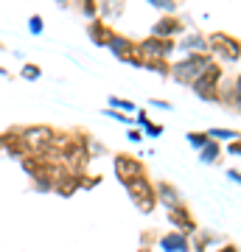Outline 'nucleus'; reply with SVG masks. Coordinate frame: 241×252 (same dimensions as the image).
Instances as JSON below:
<instances>
[{"instance_id": "nucleus-36", "label": "nucleus", "mask_w": 241, "mask_h": 252, "mask_svg": "<svg viewBox=\"0 0 241 252\" xmlns=\"http://www.w3.org/2000/svg\"><path fill=\"white\" fill-rule=\"evenodd\" d=\"M126 140H129V143H143V132L138 126H129V129H126Z\"/></svg>"}, {"instance_id": "nucleus-10", "label": "nucleus", "mask_w": 241, "mask_h": 252, "mask_svg": "<svg viewBox=\"0 0 241 252\" xmlns=\"http://www.w3.org/2000/svg\"><path fill=\"white\" fill-rule=\"evenodd\" d=\"M0 154H6L11 160H23L31 154V149L26 146V137H23V126H11L6 132H0Z\"/></svg>"}, {"instance_id": "nucleus-6", "label": "nucleus", "mask_w": 241, "mask_h": 252, "mask_svg": "<svg viewBox=\"0 0 241 252\" xmlns=\"http://www.w3.org/2000/svg\"><path fill=\"white\" fill-rule=\"evenodd\" d=\"M112 174H115V180L121 185H132V182L143 180V177H149L146 174V162L140 157H135V154H126V152H118L112 154Z\"/></svg>"}, {"instance_id": "nucleus-19", "label": "nucleus", "mask_w": 241, "mask_h": 252, "mask_svg": "<svg viewBox=\"0 0 241 252\" xmlns=\"http://www.w3.org/2000/svg\"><path fill=\"white\" fill-rule=\"evenodd\" d=\"M126 11V0H99V17L101 20H118L124 17Z\"/></svg>"}, {"instance_id": "nucleus-15", "label": "nucleus", "mask_w": 241, "mask_h": 252, "mask_svg": "<svg viewBox=\"0 0 241 252\" xmlns=\"http://www.w3.org/2000/svg\"><path fill=\"white\" fill-rule=\"evenodd\" d=\"M177 54H182V56L207 54V34H202V31H185L177 39Z\"/></svg>"}, {"instance_id": "nucleus-23", "label": "nucleus", "mask_w": 241, "mask_h": 252, "mask_svg": "<svg viewBox=\"0 0 241 252\" xmlns=\"http://www.w3.org/2000/svg\"><path fill=\"white\" fill-rule=\"evenodd\" d=\"M171 62H174V59H146V62H143V70L154 73V76H160V79H171Z\"/></svg>"}, {"instance_id": "nucleus-21", "label": "nucleus", "mask_w": 241, "mask_h": 252, "mask_svg": "<svg viewBox=\"0 0 241 252\" xmlns=\"http://www.w3.org/2000/svg\"><path fill=\"white\" fill-rule=\"evenodd\" d=\"M70 11L81 14L90 23V20L99 17V0H70Z\"/></svg>"}, {"instance_id": "nucleus-41", "label": "nucleus", "mask_w": 241, "mask_h": 252, "mask_svg": "<svg viewBox=\"0 0 241 252\" xmlns=\"http://www.w3.org/2000/svg\"><path fill=\"white\" fill-rule=\"evenodd\" d=\"M0 76H3V79H11V73H9V67H3V64H0Z\"/></svg>"}, {"instance_id": "nucleus-11", "label": "nucleus", "mask_w": 241, "mask_h": 252, "mask_svg": "<svg viewBox=\"0 0 241 252\" xmlns=\"http://www.w3.org/2000/svg\"><path fill=\"white\" fill-rule=\"evenodd\" d=\"M166 221L171 224V230H179V233L185 235H197L199 233V221L197 216L191 213V207L182 202V205L171 207V210H166Z\"/></svg>"}, {"instance_id": "nucleus-26", "label": "nucleus", "mask_w": 241, "mask_h": 252, "mask_svg": "<svg viewBox=\"0 0 241 252\" xmlns=\"http://www.w3.org/2000/svg\"><path fill=\"white\" fill-rule=\"evenodd\" d=\"M227 112H239L241 115V73L233 76V95H230V107Z\"/></svg>"}, {"instance_id": "nucleus-22", "label": "nucleus", "mask_w": 241, "mask_h": 252, "mask_svg": "<svg viewBox=\"0 0 241 252\" xmlns=\"http://www.w3.org/2000/svg\"><path fill=\"white\" fill-rule=\"evenodd\" d=\"M207 137L210 140H216V143L227 146L230 140H236V137H241V132H236V129H230V126H210V129H205Z\"/></svg>"}, {"instance_id": "nucleus-18", "label": "nucleus", "mask_w": 241, "mask_h": 252, "mask_svg": "<svg viewBox=\"0 0 241 252\" xmlns=\"http://www.w3.org/2000/svg\"><path fill=\"white\" fill-rule=\"evenodd\" d=\"M219 235L210 233V230H202L199 227V233L197 235H191V252H210L213 247H219Z\"/></svg>"}, {"instance_id": "nucleus-25", "label": "nucleus", "mask_w": 241, "mask_h": 252, "mask_svg": "<svg viewBox=\"0 0 241 252\" xmlns=\"http://www.w3.org/2000/svg\"><path fill=\"white\" fill-rule=\"evenodd\" d=\"M160 14H179V0H146Z\"/></svg>"}, {"instance_id": "nucleus-29", "label": "nucleus", "mask_w": 241, "mask_h": 252, "mask_svg": "<svg viewBox=\"0 0 241 252\" xmlns=\"http://www.w3.org/2000/svg\"><path fill=\"white\" fill-rule=\"evenodd\" d=\"M185 140L191 149H197V152H202L207 143H210V137H207V132H185Z\"/></svg>"}, {"instance_id": "nucleus-12", "label": "nucleus", "mask_w": 241, "mask_h": 252, "mask_svg": "<svg viewBox=\"0 0 241 252\" xmlns=\"http://www.w3.org/2000/svg\"><path fill=\"white\" fill-rule=\"evenodd\" d=\"M188 17L182 14H160V17L154 20L152 26V34L154 36H163V39H179V36L188 31Z\"/></svg>"}, {"instance_id": "nucleus-24", "label": "nucleus", "mask_w": 241, "mask_h": 252, "mask_svg": "<svg viewBox=\"0 0 241 252\" xmlns=\"http://www.w3.org/2000/svg\"><path fill=\"white\" fill-rule=\"evenodd\" d=\"M107 107L121 109V112H126V115H135V112H138V104H135V101H129V98H121V95H109Z\"/></svg>"}, {"instance_id": "nucleus-38", "label": "nucleus", "mask_w": 241, "mask_h": 252, "mask_svg": "<svg viewBox=\"0 0 241 252\" xmlns=\"http://www.w3.org/2000/svg\"><path fill=\"white\" fill-rule=\"evenodd\" d=\"M210 252H241V250H239V247H236L233 241H222L219 247H213Z\"/></svg>"}, {"instance_id": "nucleus-42", "label": "nucleus", "mask_w": 241, "mask_h": 252, "mask_svg": "<svg viewBox=\"0 0 241 252\" xmlns=\"http://www.w3.org/2000/svg\"><path fill=\"white\" fill-rule=\"evenodd\" d=\"M138 252H154L152 247H138Z\"/></svg>"}, {"instance_id": "nucleus-34", "label": "nucleus", "mask_w": 241, "mask_h": 252, "mask_svg": "<svg viewBox=\"0 0 241 252\" xmlns=\"http://www.w3.org/2000/svg\"><path fill=\"white\" fill-rule=\"evenodd\" d=\"M101 182H104V177L101 174H84V182H81V190H93V188H101Z\"/></svg>"}, {"instance_id": "nucleus-5", "label": "nucleus", "mask_w": 241, "mask_h": 252, "mask_svg": "<svg viewBox=\"0 0 241 252\" xmlns=\"http://www.w3.org/2000/svg\"><path fill=\"white\" fill-rule=\"evenodd\" d=\"M222 79H224L222 62H213L194 84H191V93H194L199 101H205V104H219V84H222Z\"/></svg>"}, {"instance_id": "nucleus-2", "label": "nucleus", "mask_w": 241, "mask_h": 252, "mask_svg": "<svg viewBox=\"0 0 241 252\" xmlns=\"http://www.w3.org/2000/svg\"><path fill=\"white\" fill-rule=\"evenodd\" d=\"M216 59L210 54H188V56H179L171 62V79L177 81L179 87H191L194 81L202 76V73L213 64Z\"/></svg>"}, {"instance_id": "nucleus-1", "label": "nucleus", "mask_w": 241, "mask_h": 252, "mask_svg": "<svg viewBox=\"0 0 241 252\" xmlns=\"http://www.w3.org/2000/svg\"><path fill=\"white\" fill-rule=\"evenodd\" d=\"M87 132L84 129H59L56 135V160L68 165L70 171H87L90 168V154H87Z\"/></svg>"}, {"instance_id": "nucleus-17", "label": "nucleus", "mask_w": 241, "mask_h": 252, "mask_svg": "<svg viewBox=\"0 0 241 252\" xmlns=\"http://www.w3.org/2000/svg\"><path fill=\"white\" fill-rule=\"evenodd\" d=\"M157 247L163 252H191V235L179 233V230H169V233H160Z\"/></svg>"}, {"instance_id": "nucleus-30", "label": "nucleus", "mask_w": 241, "mask_h": 252, "mask_svg": "<svg viewBox=\"0 0 241 252\" xmlns=\"http://www.w3.org/2000/svg\"><path fill=\"white\" fill-rule=\"evenodd\" d=\"M138 129H140L143 137H149V140H157V137L166 132V129H163V124H157V121H152V118H149V121H146L143 126H138Z\"/></svg>"}, {"instance_id": "nucleus-32", "label": "nucleus", "mask_w": 241, "mask_h": 252, "mask_svg": "<svg viewBox=\"0 0 241 252\" xmlns=\"http://www.w3.org/2000/svg\"><path fill=\"white\" fill-rule=\"evenodd\" d=\"M28 34L31 36H42L45 34V17L42 14H31V17H28Z\"/></svg>"}, {"instance_id": "nucleus-9", "label": "nucleus", "mask_w": 241, "mask_h": 252, "mask_svg": "<svg viewBox=\"0 0 241 252\" xmlns=\"http://www.w3.org/2000/svg\"><path fill=\"white\" fill-rule=\"evenodd\" d=\"M138 48H140L143 59H171L177 54V39H163V36H143L138 39Z\"/></svg>"}, {"instance_id": "nucleus-14", "label": "nucleus", "mask_w": 241, "mask_h": 252, "mask_svg": "<svg viewBox=\"0 0 241 252\" xmlns=\"http://www.w3.org/2000/svg\"><path fill=\"white\" fill-rule=\"evenodd\" d=\"M84 174H87V171H70V168H65L62 177H59L56 185H54V193H56V196H62V199H70L73 193H79V190H81Z\"/></svg>"}, {"instance_id": "nucleus-39", "label": "nucleus", "mask_w": 241, "mask_h": 252, "mask_svg": "<svg viewBox=\"0 0 241 252\" xmlns=\"http://www.w3.org/2000/svg\"><path fill=\"white\" fill-rule=\"evenodd\" d=\"M224 177H227L230 182H236V185H241V168H227Z\"/></svg>"}, {"instance_id": "nucleus-27", "label": "nucleus", "mask_w": 241, "mask_h": 252, "mask_svg": "<svg viewBox=\"0 0 241 252\" xmlns=\"http://www.w3.org/2000/svg\"><path fill=\"white\" fill-rule=\"evenodd\" d=\"M20 79L23 81H39L42 79V67L36 62H23V67H20Z\"/></svg>"}, {"instance_id": "nucleus-40", "label": "nucleus", "mask_w": 241, "mask_h": 252, "mask_svg": "<svg viewBox=\"0 0 241 252\" xmlns=\"http://www.w3.org/2000/svg\"><path fill=\"white\" fill-rule=\"evenodd\" d=\"M56 6H59V9H65V11H70V0H54Z\"/></svg>"}, {"instance_id": "nucleus-35", "label": "nucleus", "mask_w": 241, "mask_h": 252, "mask_svg": "<svg viewBox=\"0 0 241 252\" xmlns=\"http://www.w3.org/2000/svg\"><path fill=\"white\" fill-rule=\"evenodd\" d=\"M224 154H230V157H239L241 160V137H236V140H230V143L224 146Z\"/></svg>"}, {"instance_id": "nucleus-7", "label": "nucleus", "mask_w": 241, "mask_h": 252, "mask_svg": "<svg viewBox=\"0 0 241 252\" xmlns=\"http://www.w3.org/2000/svg\"><path fill=\"white\" fill-rule=\"evenodd\" d=\"M124 190L129 193L132 205L140 210L143 216H152L154 210L160 207V202H157V190H154V182L149 180V177H143V180L132 182V185H126Z\"/></svg>"}, {"instance_id": "nucleus-33", "label": "nucleus", "mask_w": 241, "mask_h": 252, "mask_svg": "<svg viewBox=\"0 0 241 252\" xmlns=\"http://www.w3.org/2000/svg\"><path fill=\"white\" fill-rule=\"evenodd\" d=\"M160 241V230H154V227H149V230H143L140 233V247H152L154 250V244Z\"/></svg>"}, {"instance_id": "nucleus-4", "label": "nucleus", "mask_w": 241, "mask_h": 252, "mask_svg": "<svg viewBox=\"0 0 241 252\" xmlns=\"http://www.w3.org/2000/svg\"><path fill=\"white\" fill-rule=\"evenodd\" d=\"M56 135L59 129L48 124H31V126H23V137H26V146L31 149V154H42L48 160H56Z\"/></svg>"}, {"instance_id": "nucleus-13", "label": "nucleus", "mask_w": 241, "mask_h": 252, "mask_svg": "<svg viewBox=\"0 0 241 252\" xmlns=\"http://www.w3.org/2000/svg\"><path fill=\"white\" fill-rule=\"evenodd\" d=\"M84 31H87V39L96 48H109L112 45V39H115V34H118L115 28H112V23H107V20H101V17L90 20Z\"/></svg>"}, {"instance_id": "nucleus-16", "label": "nucleus", "mask_w": 241, "mask_h": 252, "mask_svg": "<svg viewBox=\"0 0 241 252\" xmlns=\"http://www.w3.org/2000/svg\"><path fill=\"white\" fill-rule=\"evenodd\" d=\"M154 190H157V202H160L166 210H171V207H177V205L185 202V199H182V190H179L171 180H157L154 182Z\"/></svg>"}, {"instance_id": "nucleus-3", "label": "nucleus", "mask_w": 241, "mask_h": 252, "mask_svg": "<svg viewBox=\"0 0 241 252\" xmlns=\"http://www.w3.org/2000/svg\"><path fill=\"white\" fill-rule=\"evenodd\" d=\"M207 54L222 64L241 62V39L230 31H210L207 34Z\"/></svg>"}, {"instance_id": "nucleus-37", "label": "nucleus", "mask_w": 241, "mask_h": 252, "mask_svg": "<svg viewBox=\"0 0 241 252\" xmlns=\"http://www.w3.org/2000/svg\"><path fill=\"white\" fill-rule=\"evenodd\" d=\"M149 107H157V109H166L169 112V109H174V104L169 98H149Z\"/></svg>"}, {"instance_id": "nucleus-20", "label": "nucleus", "mask_w": 241, "mask_h": 252, "mask_svg": "<svg viewBox=\"0 0 241 252\" xmlns=\"http://www.w3.org/2000/svg\"><path fill=\"white\" fill-rule=\"evenodd\" d=\"M222 160H224V146L216 143V140H210V143L199 152V162H205V165H219Z\"/></svg>"}, {"instance_id": "nucleus-8", "label": "nucleus", "mask_w": 241, "mask_h": 252, "mask_svg": "<svg viewBox=\"0 0 241 252\" xmlns=\"http://www.w3.org/2000/svg\"><path fill=\"white\" fill-rule=\"evenodd\" d=\"M109 54L115 56L121 64H129V67H138V70H143V54L140 48H138V39H132V36L126 34H115V39H112V45L107 48Z\"/></svg>"}, {"instance_id": "nucleus-31", "label": "nucleus", "mask_w": 241, "mask_h": 252, "mask_svg": "<svg viewBox=\"0 0 241 252\" xmlns=\"http://www.w3.org/2000/svg\"><path fill=\"white\" fill-rule=\"evenodd\" d=\"M107 118H112V121H118V124H124L126 129L129 126H135V115H126V112H121V109H112V107H107V109H101Z\"/></svg>"}, {"instance_id": "nucleus-28", "label": "nucleus", "mask_w": 241, "mask_h": 252, "mask_svg": "<svg viewBox=\"0 0 241 252\" xmlns=\"http://www.w3.org/2000/svg\"><path fill=\"white\" fill-rule=\"evenodd\" d=\"M87 154H90V160H99V157H107L109 149L101 143V140H96V137L90 135V137H87Z\"/></svg>"}]
</instances>
